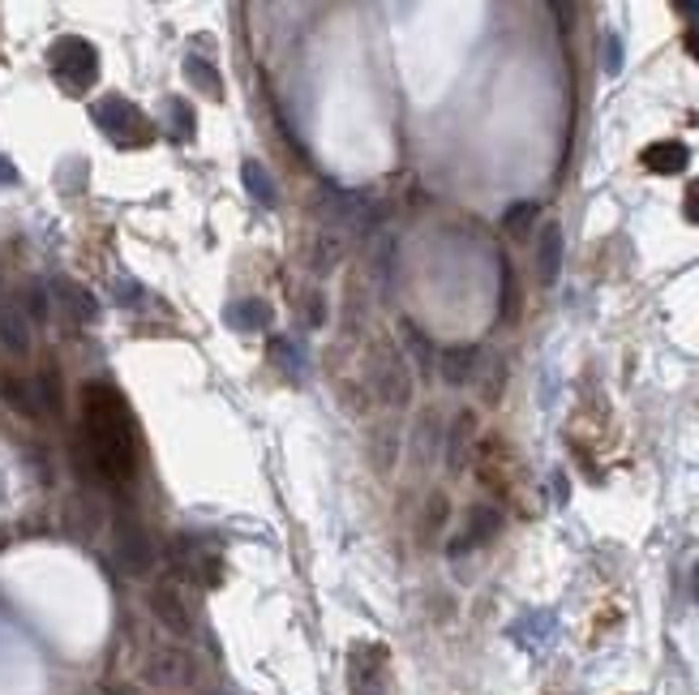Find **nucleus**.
<instances>
[{"mask_svg":"<svg viewBox=\"0 0 699 695\" xmlns=\"http://www.w3.org/2000/svg\"><path fill=\"white\" fill-rule=\"evenodd\" d=\"M90 121L112 138V146H125V150H138V146L155 142V121L142 112L138 103H130L125 95H103L90 108Z\"/></svg>","mask_w":699,"mask_h":695,"instance_id":"2","label":"nucleus"},{"mask_svg":"<svg viewBox=\"0 0 699 695\" xmlns=\"http://www.w3.org/2000/svg\"><path fill=\"white\" fill-rule=\"evenodd\" d=\"M116 562H121L125 575H146L150 571L155 546H150V537H146V528L138 520H121L116 524Z\"/></svg>","mask_w":699,"mask_h":695,"instance_id":"6","label":"nucleus"},{"mask_svg":"<svg viewBox=\"0 0 699 695\" xmlns=\"http://www.w3.org/2000/svg\"><path fill=\"white\" fill-rule=\"evenodd\" d=\"M502 267V322H515V314H519V288H515V271H511V263L506 258H498Z\"/></svg>","mask_w":699,"mask_h":695,"instance_id":"24","label":"nucleus"},{"mask_svg":"<svg viewBox=\"0 0 699 695\" xmlns=\"http://www.w3.org/2000/svg\"><path fill=\"white\" fill-rule=\"evenodd\" d=\"M163 112H168V134L176 142L194 138V108L185 99H163Z\"/></svg>","mask_w":699,"mask_h":695,"instance_id":"20","label":"nucleus"},{"mask_svg":"<svg viewBox=\"0 0 699 695\" xmlns=\"http://www.w3.org/2000/svg\"><path fill=\"white\" fill-rule=\"evenodd\" d=\"M683 48H687V52H691V57L699 61V22H691V26H687V35H683Z\"/></svg>","mask_w":699,"mask_h":695,"instance_id":"31","label":"nucleus"},{"mask_svg":"<svg viewBox=\"0 0 699 695\" xmlns=\"http://www.w3.org/2000/svg\"><path fill=\"white\" fill-rule=\"evenodd\" d=\"M639 159H643V168L657 172V176H678V172H687L691 150H687L683 142H652V146H643Z\"/></svg>","mask_w":699,"mask_h":695,"instance_id":"12","label":"nucleus"},{"mask_svg":"<svg viewBox=\"0 0 699 695\" xmlns=\"http://www.w3.org/2000/svg\"><path fill=\"white\" fill-rule=\"evenodd\" d=\"M562 271V228L559 223H545L541 228V241H537V279L541 283H554Z\"/></svg>","mask_w":699,"mask_h":695,"instance_id":"16","label":"nucleus"},{"mask_svg":"<svg viewBox=\"0 0 699 695\" xmlns=\"http://www.w3.org/2000/svg\"><path fill=\"white\" fill-rule=\"evenodd\" d=\"M618 70H623V44H618V35H610L605 39V73L614 77Z\"/></svg>","mask_w":699,"mask_h":695,"instance_id":"27","label":"nucleus"},{"mask_svg":"<svg viewBox=\"0 0 699 695\" xmlns=\"http://www.w3.org/2000/svg\"><path fill=\"white\" fill-rule=\"evenodd\" d=\"M150 614L168 626L172 635H189V631H194V614H189V606H185V593H181L172 580L155 584V593H150Z\"/></svg>","mask_w":699,"mask_h":695,"instance_id":"7","label":"nucleus"},{"mask_svg":"<svg viewBox=\"0 0 699 695\" xmlns=\"http://www.w3.org/2000/svg\"><path fill=\"white\" fill-rule=\"evenodd\" d=\"M22 301V309H26V318L30 322H44L48 318V309H52V301H48V288L44 283H30L26 288V296H17Z\"/></svg>","mask_w":699,"mask_h":695,"instance_id":"26","label":"nucleus"},{"mask_svg":"<svg viewBox=\"0 0 699 695\" xmlns=\"http://www.w3.org/2000/svg\"><path fill=\"white\" fill-rule=\"evenodd\" d=\"M82 413H86V442H82V473L99 481H130L138 468V447H134V420L125 400L108 382H86L82 387Z\"/></svg>","mask_w":699,"mask_h":695,"instance_id":"1","label":"nucleus"},{"mask_svg":"<svg viewBox=\"0 0 699 695\" xmlns=\"http://www.w3.org/2000/svg\"><path fill=\"white\" fill-rule=\"evenodd\" d=\"M382 666H387V653L378 644H365L352 653V692L356 695H378L382 692Z\"/></svg>","mask_w":699,"mask_h":695,"instance_id":"8","label":"nucleus"},{"mask_svg":"<svg viewBox=\"0 0 699 695\" xmlns=\"http://www.w3.org/2000/svg\"><path fill=\"white\" fill-rule=\"evenodd\" d=\"M420 434H429V417L420 420ZM420 460H429V438H420Z\"/></svg>","mask_w":699,"mask_h":695,"instance_id":"32","label":"nucleus"},{"mask_svg":"<svg viewBox=\"0 0 699 695\" xmlns=\"http://www.w3.org/2000/svg\"><path fill=\"white\" fill-rule=\"evenodd\" d=\"M0 391H4V404H9L13 413H22V417H39V413H44L35 382H26V378H17V374H4Z\"/></svg>","mask_w":699,"mask_h":695,"instance_id":"17","label":"nucleus"},{"mask_svg":"<svg viewBox=\"0 0 699 695\" xmlns=\"http://www.w3.org/2000/svg\"><path fill=\"white\" fill-rule=\"evenodd\" d=\"M498 528H502V515H498L493 507H473V511H468V524H464V533H459V541H451V554L459 558L464 550H473V546H486Z\"/></svg>","mask_w":699,"mask_h":695,"instance_id":"13","label":"nucleus"},{"mask_svg":"<svg viewBox=\"0 0 699 695\" xmlns=\"http://www.w3.org/2000/svg\"><path fill=\"white\" fill-rule=\"evenodd\" d=\"M176 558H181V566H185L189 575H198L207 588H214V584H219V571H223V562H219V554H214V550H207L198 537H181V541H176Z\"/></svg>","mask_w":699,"mask_h":695,"instance_id":"11","label":"nucleus"},{"mask_svg":"<svg viewBox=\"0 0 699 695\" xmlns=\"http://www.w3.org/2000/svg\"><path fill=\"white\" fill-rule=\"evenodd\" d=\"M48 70L61 82L65 95H82V90H90L95 77H99V52H95V44H86L82 35H61V39L48 48Z\"/></svg>","mask_w":699,"mask_h":695,"instance_id":"3","label":"nucleus"},{"mask_svg":"<svg viewBox=\"0 0 699 695\" xmlns=\"http://www.w3.org/2000/svg\"><path fill=\"white\" fill-rule=\"evenodd\" d=\"M481 352L477 348H468V344H455V348H446V352H438V374L451 382V387H464L468 378H477L481 374Z\"/></svg>","mask_w":699,"mask_h":695,"instance_id":"14","label":"nucleus"},{"mask_svg":"<svg viewBox=\"0 0 699 695\" xmlns=\"http://www.w3.org/2000/svg\"><path fill=\"white\" fill-rule=\"evenodd\" d=\"M537 215H541L537 203H515V207L502 215V228H506L511 236H524V232H528V223H537Z\"/></svg>","mask_w":699,"mask_h":695,"instance_id":"25","label":"nucleus"},{"mask_svg":"<svg viewBox=\"0 0 699 695\" xmlns=\"http://www.w3.org/2000/svg\"><path fill=\"white\" fill-rule=\"evenodd\" d=\"M696 601H699V566H696Z\"/></svg>","mask_w":699,"mask_h":695,"instance_id":"34","label":"nucleus"},{"mask_svg":"<svg viewBox=\"0 0 699 695\" xmlns=\"http://www.w3.org/2000/svg\"><path fill=\"white\" fill-rule=\"evenodd\" d=\"M404 344H408V352L417 356L420 374H433L438 369V352H433V344L420 336V327H413V322H404Z\"/></svg>","mask_w":699,"mask_h":695,"instance_id":"23","label":"nucleus"},{"mask_svg":"<svg viewBox=\"0 0 699 695\" xmlns=\"http://www.w3.org/2000/svg\"><path fill=\"white\" fill-rule=\"evenodd\" d=\"M271 361L280 365L287 378H301V365H305V352L292 344V340H283V336H271Z\"/></svg>","mask_w":699,"mask_h":695,"instance_id":"22","label":"nucleus"},{"mask_svg":"<svg viewBox=\"0 0 699 695\" xmlns=\"http://www.w3.org/2000/svg\"><path fill=\"white\" fill-rule=\"evenodd\" d=\"M0 185H17V168L9 155H0Z\"/></svg>","mask_w":699,"mask_h":695,"instance_id":"30","label":"nucleus"},{"mask_svg":"<svg viewBox=\"0 0 699 695\" xmlns=\"http://www.w3.org/2000/svg\"><path fill=\"white\" fill-rule=\"evenodd\" d=\"M369 387L382 404H408L413 400V374L404 352L391 344H373L369 352Z\"/></svg>","mask_w":699,"mask_h":695,"instance_id":"4","label":"nucleus"},{"mask_svg":"<svg viewBox=\"0 0 699 695\" xmlns=\"http://www.w3.org/2000/svg\"><path fill=\"white\" fill-rule=\"evenodd\" d=\"M271 305L262 301V296H245V301H232L228 309H223V322L232 327V331H267L271 327Z\"/></svg>","mask_w":699,"mask_h":695,"instance_id":"15","label":"nucleus"},{"mask_svg":"<svg viewBox=\"0 0 699 695\" xmlns=\"http://www.w3.org/2000/svg\"><path fill=\"white\" fill-rule=\"evenodd\" d=\"M0 344L17 356L30 348V318L17 296H0Z\"/></svg>","mask_w":699,"mask_h":695,"instance_id":"10","label":"nucleus"},{"mask_svg":"<svg viewBox=\"0 0 699 695\" xmlns=\"http://www.w3.org/2000/svg\"><path fill=\"white\" fill-rule=\"evenodd\" d=\"M48 292L57 296V305L70 314V322H77V327H86V322L99 318V305H95V296H90L82 283H73V279H52Z\"/></svg>","mask_w":699,"mask_h":695,"instance_id":"9","label":"nucleus"},{"mask_svg":"<svg viewBox=\"0 0 699 695\" xmlns=\"http://www.w3.org/2000/svg\"><path fill=\"white\" fill-rule=\"evenodd\" d=\"M473 429H477L473 413L455 417V425H451V451H446V464H451V473H464V464H468V447H473Z\"/></svg>","mask_w":699,"mask_h":695,"instance_id":"19","label":"nucleus"},{"mask_svg":"<svg viewBox=\"0 0 699 695\" xmlns=\"http://www.w3.org/2000/svg\"><path fill=\"white\" fill-rule=\"evenodd\" d=\"M185 77L198 86V90H207L210 99H219L223 95V82H219V70L203 61V57H185Z\"/></svg>","mask_w":699,"mask_h":695,"instance_id":"21","label":"nucleus"},{"mask_svg":"<svg viewBox=\"0 0 699 695\" xmlns=\"http://www.w3.org/2000/svg\"><path fill=\"white\" fill-rule=\"evenodd\" d=\"M683 215H687L691 223H699V181H691V185H687V198H683Z\"/></svg>","mask_w":699,"mask_h":695,"instance_id":"29","label":"nucleus"},{"mask_svg":"<svg viewBox=\"0 0 699 695\" xmlns=\"http://www.w3.org/2000/svg\"><path fill=\"white\" fill-rule=\"evenodd\" d=\"M241 176H245V190H249V198H254V203H262V207H275V203H280L275 181H271V172H267L258 159H245Z\"/></svg>","mask_w":699,"mask_h":695,"instance_id":"18","label":"nucleus"},{"mask_svg":"<svg viewBox=\"0 0 699 695\" xmlns=\"http://www.w3.org/2000/svg\"><path fill=\"white\" fill-rule=\"evenodd\" d=\"M142 670L155 687H194V679H198V666L185 648H150Z\"/></svg>","mask_w":699,"mask_h":695,"instance_id":"5","label":"nucleus"},{"mask_svg":"<svg viewBox=\"0 0 699 695\" xmlns=\"http://www.w3.org/2000/svg\"><path fill=\"white\" fill-rule=\"evenodd\" d=\"M142 301V288L134 279H116V305H138Z\"/></svg>","mask_w":699,"mask_h":695,"instance_id":"28","label":"nucleus"},{"mask_svg":"<svg viewBox=\"0 0 699 695\" xmlns=\"http://www.w3.org/2000/svg\"><path fill=\"white\" fill-rule=\"evenodd\" d=\"M674 9H678V13H691V17H699V4H696V0H678Z\"/></svg>","mask_w":699,"mask_h":695,"instance_id":"33","label":"nucleus"}]
</instances>
